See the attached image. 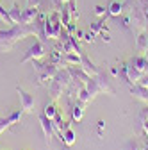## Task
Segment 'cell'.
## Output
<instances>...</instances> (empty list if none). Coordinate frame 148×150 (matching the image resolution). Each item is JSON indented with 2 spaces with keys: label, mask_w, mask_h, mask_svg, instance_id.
Listing matches in <instances>:
<instances>
[{
  "label": "cell",
  "mask_w": 148,
  "mask_h": 150,
  "mask_svg": "<svg viewBox=\"0 0 148 150\" xmlns=\"http://www.w3.org/2000/svg\"><path fill=\"white\" fill-rule=\"evenodd\" d=\"M34 34V25H13L9 30H0V50L2 52H7L13 48V45L16 41L23 40V38Z\"/></svg>",
  "instance_id": "cell-1"
},
{
  "label": "cell",
  "mask_w": 148,
  "mask_h": 150,
  "mask_svg": "<svg viewBox=\"0 0 148 150\" xmlns=\"http://www.w3.org/2000/svg\"><path fill=\"white\" fill-rule=\"evenodd\" d=\"M70 81H71L70 71H57V73H55V77H54L52 84L48 86V89H50V93H52V97H54V98H59V97L63 95V89L70 84Z\"/></svg>",
  "instance_id": "cell-2"
},
{
  "label": "cell",
  "mask_w": 148,
  "mask_h": 150,
  "mask_svg": "<svg viewBox=\"0 0 148 150\" xmlns=\"http://www.w3.org/2000/svg\"><path fill=\"white\" fill-rule=\"evenodd\" d=\"M61 27H63V22H61V16L59 13H50L45 20V34L47 38H59L61 36Z\"/></svg>",
  "instance_id": "cell-3"
},
{
  "label": "cell",
  "mask_w": 148,
  "mask_h": 150,
  "mask_svg": "<svg viewBox=\"0 0 148 150\" xmlns=\"http://www.w3.org/2000/svg\"><path fill=\"white\" fill-rule=\"evenodd\" d=\"M34 64V70L38 71V79H39V84H43V81H48V79H54L55 73L59 70L55 68L57 64L54 63H38V61H32Z\"/></svg>",
  "instance_id": "cell-4"
},
{
  "label": "cell",
  "mask_w": 148,
  "mask_h": 150,
  "mask_svg": "<svg viewBox=\"0 0 148 150\" xmlns=\"http://www.w3.org/2000/svg\"><path fill=\"white\" fill-rule=\"evenodd\" d=\"M43 55H45L43 43H41V41H34V45L25 52L22 63H27V61H38V59H41V57H43Z\"/></svg>",
  "instance_id": "cell-5"
},
{
  "label": "cell",
  "mask_w": 148,
  "mask_h": 150,
  "mask_svg": "<svg viewBox=\"0 0 148 150\" xmlns=\"http://www.w3.org/2000/svg\"><path fill=\"white\" fill-rule=\"evenodd\" d=\"M16 91H18V95H20V100H22V111H23V112H30V111L34 109V105H36L34 97L30 95V93H27L23 88H20V86L16 88Z\"/></svg>",
  "instance_id": "cell-6"
},
{
  "label": "cell",
  "mask_w": 148,
  "mask_h": 150,
  "mask_svg": "<svg viewBox=\"0 0 148 150\" xmlns=\"http://www.w3.org/2000/svg\"><path fill=\"white\" fill-rule=\"evenodd\" d=\"M39 123H41V129H43V134H45V141H47V145H50V141H52V138H54V123H52V120L50 118H47L45 115H39Z\"/></svg>",
  "instance_id": "cell-7"
},
{
  "label": "cell",
  "mask_w": 148,
  "mask_h": 150,
  "mask_svg": "<svg viewBox=\"0 0 148 150\" xmlns=\"http://www.w3.org/2000/svg\"><path fill=\"white\" fill-rule=\"evenodd\" d=\"M39 11L38 7H27L23 13H22V18H20V23L22 25H32L36 22V18H38Z\"/></svg>",
  "instance_id": "cell-8"
},
{
  "label": "cell",
  "mask_w": 148,
  "mask_h": 150,
  "mask_svg": "<svg viewBox=\"0 0 148 150\" xmlns=\"http://www.w3.org/2000/svg\"><path fill=\"white\" fill-rule=\"evenodd\" d=\"M130 93H132V97H136L137 100H143V102H146V104H148V89H146L144 86L136 84V86H132V88H130Z\"/></svg>",
  "instance_id": "cell-9"
},
{
  "label": "cell",
  "mask_w": 148,
  "mask_h": 150,
  "mask_svg": "<svg viewBox=\"0 0 148 150\" xmlns=\"http://www.w3.org/2000/svg\"><path fill=\"white\" fill-rule=\"evenodd\" d=\"M80 66H82V70L89 75V77H91V75H98V73H100V70H98V68H95V64H93V63H89V59H87V57H82Z\"/></svg>",
  "instance_id": "cell-10"
},
{
  "label": "cell",
  "mask_w": 148,
  "mask_h": 150,
  "mask_svg": "<svg viewBox=\"0 0 148 150\" xmlns=\"http://www.w3.org/2000/svg\"><path fill=\"white\" fill-rule=\"evenodd\" d=\"M132 68H136L141 73H146V70H148V59L146 57H134L132 59Z\"/></svg>",
  "instance_id": "cell-11"
},
{
  "label": "cell",
  "mask_w": 148,
  "mask_h": 150,
  "mask_svg": "<svg viewBox=\"0 0 148 150\" xmlns=\"http://www.w3.org/2000/svg\"><path fill=\"white\" fill-rule=\"evenodd\" d=\"M137 50L139 52H148V36H146V32H141L137 36Z\"/></svg>",
  "instance_id": "cell-12"
},
{
  "label": "cell",
  "mask_w": 148,
  "mask_h": 150,
  "mask_svg": "<svg viewBox=\"0 0 148 150\" xmlns=\"http://www.w3.org/2000/svg\"><path fill=\"white\" fill-rule=\"evenodd\" d=\"M82 112H84V105L77 100V104L73 105V109H71V118H73V122H79L82 118Z\"/></svg>",
  "instance_id": "cell-13"
},
{
  "label": "cell",
  "mask_w": 148,
  "mask_h": 150,
  "mask_svg": "<svg viewBox=\"0 0 148 150\" xmlns=\"http://www.w3.org/2000/svg\"><path fill=\"white\" fill-rule=\"evenodd\" d=\"M75 132H73V130L71 129H66L64 130V132H63V143L64 145H68V146H71L73 143H75Z\"/></svg>",
  "instance_id": "cell-14"
},
{
  "label": "cell",
  "mask_w": 148,
  "mask_h": 150,
  "mask_svg": "<svg viewBox=\"0 0 148 150\" xmlns=\"http://www.w3.org/2000/svg\"><path fill=\"white\" fill-rule=\"evenodd\" d=\"M121 11H123V4H120V2H111V6H109V16H120L121 14Z\"/></svg>",
  "instance_id": "cell-15"
},
{
  "label": "cell",
  "mask_w": 148,
  "mask_h": 150,
  "mask_svg": "<svg viewBox=\"0 0 148 150\" xmlns=\"http://www.w3.org/2000/svg\"><path fill=\"white\" fill-rule=\"evenodd\" d=\"M7 13H9V16L13 18V22H14V23H20V18H22V13H23V11H20L18 4H13V7H11Z\"/></svg>",
  "instance_id": "cell-16"
},
{
  "label": "cell",
  "mask_w": 148,
  "mask_h": 150,
  "mask_svg": "<svg viewBox=\"0 0 148 150\" xmlns=\"http://www.w3.org/2000/svg\"><path fill=\"white\" fill-rule=\"evenodd\" d=\"M57 112H59V111H57V107H55V104H47V105H45V111H43V115H45L47 118L54 120Z\"/></svg>",
  "instance_id": "cell-17"
},
{
  "label": "cell",
  "mask_w": 148,
  "mask_h": 150,
  "mask_svg": "<svg viewBox=\"0 0 148 150\" xmlns=\"http://www.w3.org/2000/svg\"><path fill=\"white\" fill-rule=\"evenodd\" d=\"M123 150H141V148H139L137 141H128V143L123 146Z\"/></svg>",
  "instance_id": "cell-18"
},
{
  "label": "cell",
  "mask_w": 148,
  "mask_h": 150,
  "mask_svg": "<svg viewBox=\"0 0 148 150\" xmlns=\"http://www.w3.org/2000/svg\"><path fill=\"white\" fill-rule=\"evenodd\" d=\"M93 40H95V32H93V30L84 34V41H86V43H93Z\"/></svg>",
  "instance_id": "cell-19"
},
{
  "label": "cell",
  "mask_w": 148,
  "mask_h": 150,
  "mask_svg": "<svg viewBox=\"0 0 148 150\" xmlns=\"http://www.w3.org/2000/svg\"><path fill=\"white\" fill-rule=\"evenodd\" d=\"M137 84H141V86L148 88V73H143V75H141V79H139V82H137Z\"/></svg>",
  "instance_id": "cell-20"
},
{
  "label": "cell",
  "mask_w": 148,
  "mask_h": 150,
  "mask_svg": "<svg viewBox=\"0 0 148 150\" xmlns=\"http://www.w3.org/2000/svg\"><path fill=\"white\" fill-rule=\"evenodd\" d=\"M100 34L104 36V41H105V43H109V41H111V34H109V30H107V27H105V29H104V30H102Z\"/></svg>",
  "instance_id": "cell-21"
},
{
  "label": "cell",
  "mask_w": 148,
  "mask_h": 150,
  "mask_svg": "<svg viewBox=\"0 0 148 150\" xmlns=\"http://www.w3.org/2000/svg\"><path fill=\"white\" fill-rule=\"evenodd\" d=\"M41 4V0H27V7H38Z\"/></svg>",
  "instance_id": "cell-22"
},
{
  "label": "cell",
  "mask_w": 148,
  "mask_h": 150,
  "mask_svg": "<svg viewBox=\"0 0 148 150\" xmlns=\"http://www.w3.org/2000/svg\"><path fill=\"white\" fill-rule=\"evenodd\" d=\"M104 11H105V9H104L102 6H97V7H95V14H97V16H104Z\"/></svg>",
  "instance_id": "cell-23"
},
{
  "label": "cell",
  "mask_w": 148,
  "mask_h": 150,
  "mask_svg": "<svg viewBox=\"0 0 148 150\" xmlns=\"http://www.w3.org/2000/svg\"><path fill=\"white\" fill-rule=\"evenodd\" d=\"M143 127H144V132L148 134V122H143Z\"/></svg>",
  "instance_id": "cell-24"
},
{
  "label": "cell",
  "mask_w": 148,
  "mask_h": 150,
  "mask_svg": "<svg viewBox=\"0 0 148 150\" xmlns=\"http://www.w3.org/2000/svg\"><path fill=\"white\" fill-rule=\"evenodd\" d=\"M61 2H63V4H64V2H68V0H61Z\"/></svg>",
  "instance_id": "cell-25"
}]
</instances>
